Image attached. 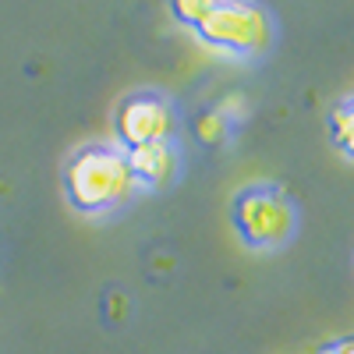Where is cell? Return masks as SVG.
<instances>
[{
  "label": "cell",
  "instance_id": "obj_1",
  "mask_svg": "<svg viewBox=\"0 0 354 354\" xmlns=\"http://www.w3.org/2000/svg\"><path fill=\"white\" fill-rule=\"evenodd\" d=\"M64 195L85 216H106L138 195L128 153L117 142H88L64 163Z\"/></svg>",
  "mask_w": 354,
  "mask_h": 354
},
{
  "label": "cell",
  "instance_id": "obj_2",
  "mask_svg": "<svg viewBox=\"0 0 354 354\" xmlns=\"http://www.w3.org/2000/svg\"><path fill=\"white\" fill-rule=\"evenodd\" d=\"M177 21L220 53L230 57H262L277 39V21L262 4L241 0H188L170 8Z\"/></svg>",
  "mask_w": 354,
  "mask_h": 354
},
{
  "label": "cell",
  "instance_id": "obj_3",
  "mask_svg": "<svg viewBox=\"0 0 354 354\" xmlns=\"http://www.w3.org/2000/svg\"><path fill=\"white\" fill-rule=\"evenodd\" d=\"M230 223L255 252H277L298 234V205L280 185H245L230 202Z\"/></svg>",
  "mask_w": 354,
  "mask_h": 354
},
{
  "label": "cell",
  "instance_id": "obj_4",
  "mask_svg": "<svg viewBox=\"0 0 354 354\" xmlns=\"http://www.w3.org/2000/svg\"><path fill=\"white\" fill-rule=\"evenodd\" d=\"M113 128H117V138H121L117 142L121 149H138V145H153V142H174L177 110L163 93L138 88V93H128L117 103Z\"/></svg>",
  "mask_w": 354,
  "mask_h": 354
},
{
  "label": "cell",
  "instance_id": "obj_5",
  "mask_svg": "<svg viewBox=\"0 0 354 354\" xmlns=\"http://www.w3.org/2000/svg\"><path fill=\"white\" fill-rule=\"evenodd\" d=\"M131 174L138 181V192H156L167 188L177 170H181V153L174 142H153V145H138V149H124Z\"/></svg>",
  "mask_w": 354,
  "mask_h": 354
},
{
  "label": "cell",
  "instance_id": "obj_6",
  "mask_svg": "<svg viewBox=\"0 0 354 354\" xmlns=\"http://www.w3.org/2000/svg\"><path fill=\"white\" fill-rule=\"evenodd\" d=\"M330 138L347 160H354V93L330 110Z\"/></svg>",
  "mask_w": 354,
  "mask_h": 354
},
{
  "label": "cell",
  "instance_id": "obj_7",
  "mask_svg": "<svg viewBox=\"0 0 354 354\" xmlns=\"http://www.w3.org/2000/svg\"><path fill=\"white\" fill-rule=\"evenodd\" d=\"M195 131H198V138H202V142L220 145V142L227 138V131H230V124H227V113H220V110H205V113H198Z\"/></svg>",
  "mask_w": 354,
  "mask_h": 354
},
{
  "label": "cell",
  "instance_id": "obj_8",
  "mask_svg": "<svg viewBox=\"0 0 354 354\" xmlns=\"http://www.w3.org/2000/svg\"><path fill=\"white\" fill-rule=\"evenodd\" d=\"M319 354H354V337H340V340L326 344Z\"/></svg>",
  "mask_w": 354,
  "mask_h": 354
}]
</instances>
